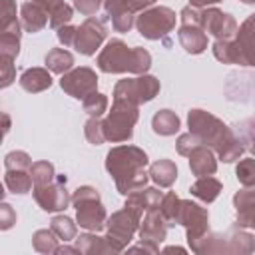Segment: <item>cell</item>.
Here are the masks:
<instances>
[{"mask_svg": "<svg viewBox=\"0 0 255 255\" xmlns=\"http://www.w3.org/2000/svg\"><path fill=\"white\" fill-rule=\"evenodd\" d=\"M2 120H4V135H6L8 129H10V116L4 112V114H2Z\"/></svg>", "mask_w": 255, "mask_h": 255, "instance_id": "cell-50", "label": "cell"}, {"mask_svg": "<svg viewBox=\"0 0 255 255\" xmlns=\"http://www.w3.org/2000/svg\"><path fill=\"white\" fill-rule=\"evenodd\" d=\"M197 145H201V139L195 135V133H191V131H187V133H181L179 137H177V141H175V147H177V153L179 155H189Z\"/></svg>", "mask_w": 255, "mask_h": 255, "instance_id": "cell-40", "label": "cell"}, {"mask_svg": "<svg viewBox=\"0 0 255 255\" xmlns=\"http://www.w3.org/2000/svg\"><path fill=\"white\" fill-rule=\"evenodd\" d=\"M76 30H78V26H72V24H64V26H60V28H58V40H60L66 48H74Z\"/></svg>", "mask_w": 255, "mask_h": 255, "instance_id": "cell-45", "label": "cell"}, {"mask_svg": "<svg viewBox=\"0 0 255 255\" xmlns=\"http://www.w3.org/2000/svg\"><path fill=\"white\" fill-rule=\"evenodd\" d=\"M239 131H241V141L247 143L245 147L255 155V118H249L245 122L239 124Z\"/></svg>", "mask_w": 255, "mask_h": 255, "instance_id": "cell-41", "label": "cell"}, {"mask_svg": "<svg viewBox=\"0 0 255 255\" xmlns=\"http://www.w3.org/2000/svg\"><path fill=\"white\" fill-rule=\"evenodd\" d=\"M20 28H22V24L14 22V24L0 30V56L12 58V60L18 58V54H20V34H22Z\"/></svg>", "mask_w": 255, "mask_h": 255, "instance_id": "cell-25", "label": "cell"}, {"mask_svg": "<svg viewBox=\"0 0 255 255\" xmlns=\"http://www.w3.org/2000/svg\"><path fill=\"white\" fill-rule=\"evenodd\" d=\"M167 227L169 225H167L161 209L159 207H153V209H147L145 215L141 217V223H139L137 233H139V239L141 241H149V243L159 245L165 239V235H167Z\"/></svg>", "mask_w": 255, "mask_h": 255, "instance_id": "cell-17", "label": "cell"}, {"mask_svg": "<svg viewBox=\"0 0 255 255\" xmlns=\"http://www.w3.org/2000/svg\"><path fill=\"white\" fill-rule=\"evenodd\" d=\"M58 241L60 237L52 231V229H38L32 237V245L38 253H44V255H52V253H58Z\"/></svg>", "mask_w": 255, "mask_h": 255, "instance_id": "cell-32", "label": "cell"}, {"mask_svg": "<svg viewBox=\"0 0 255 255\" xmlns=\"http://www.w3.org/2000/svg\"><path fill=\"white\" fill-rule=\"evenodd\" d=\"M40 6L46 8L48 16H50V26L52 28H60L64 24H70L72 16H74V8L70 4H66L64 0H34Z\"/></svg>", "mask_w": 255, "mask_h": 255, "instance_id": "cell-24", "label": "cell"}, {"mask_svg": "<svg viewBox=\"0 0 255 255\" xmlns=\"http://www.w3.org/2000/svg\"><path fill=\"white\" fill-rule=\"evenodd\" d=\"M155 0H104V10L112 20L116 32H129L135 24V12L153 6Z\"/></svg>", "mask_w": 255, "mask_h": 255, "instance_id": "cell-10", "label": "cell"}, {"mask_svg": "<svg viewBox=\"0 0 255 255\" xmlns=\"http://www.w3.org/2000/svg\"><path fill=\"white\" fill-rule=\"evenodd\" d=\"M151 54L143 48H129L122 40H110L98 56V68L106 74H145Z\"/></svg>", "mask_w": 255, "mask_h": 255, "instance_id": "cell-3", "label": "cell"}, {"mask_svg": "<svg viewBox=\"0 0 255 255\" xmlns=\"http://www.w3.org/2000/svg\"><path fill=\"white\" fill-rule=\"evenodd\" d=\"M241 2H245V4H255V0H241Z\"/></svg>", "mask_w": 255, "mask_h": 255, "instance_id": "cell-52", "label": "cell"}, {"mask_svg": "<svg viewBox=\"0 0 255 255\" xmlns=\"http://www.w3.org/2000/svg\"><path fill=\"white\" fill-rule=\"evenodd\" d=\"M76 247L80 249V253L84 255H100V253H114L108 237H100L96 235V231L92 233H86V235H80L76 239Z\"/></svg>", "mask_w": 255, "mask_h": 255, "instance_id": "cell-28", "label": "cell"}, {"mask_svg": "<svg viewBox=\"0 0 255 255\" xmlns=\"http://www.w3.org/2000/svg\"><path fill=\"white\" fill-rule=\"evenodd\" d=\"M179 201H181V199H179V197H177L173 191H167V193H163V197H161L159 209H161V213H163V217H165V221H167V225H169V227L177 225Z\"/></svg>", "mask_w": 255, "mask_h": 255, "instance_id": "cell-36", "label": "cell"}, {"mask_svg": "<svg viewBox=\"0 0 255 255\" xmlns=\"http://www.w3.org/2000/svg\"><path fill=\"white\" fill-rule=\"evenodd\" d=\"M223 235H225V253L247 255V253L255 251V237L249 231H245L243 227H231Z\"/></svg>", "mask_w": 255, "mask_h": 255, "instance_id": "cell-22", "label": "cell"}, {"mask_svg": "<svg viewBox=\"0 0 255 255\" xmlns=\"http://www.w3.org/2000/svg\"><path fill=\"white\" fill-rule=\"evenodd\" d=\"M18 82L26 92L38 94V92H44L52 86V76H50L48 68H28L22 72Z\"/></svg>", "mask_w": 255, "mask_h": 255, "instance_id": "cell-23", "label": "cell"}, {"mask_svg": "<svg viewBox=\"0 0 255 255\" xmlns=\"http://www.w3.org/2000/svg\"><path fill=\"white\" fill-rule=\"evenodd\" d=\"M66 175H56V179L48 185H34L32 193L40 209L44 211H64L72 203V195L66 189Z\"/></svg>", "mask_w": 255, "mask_h": 255, "instance_id": "cell-12", "label": "cell"}, {"mask_svg": "<svg viewBox=\"0 0 255 255\" xmlns=\"http://www.w3.org/2000/svg\"><path fill=\"white\" fill-rule=\"evenodd\" d=\"M20 24L26 32L34 34V32H40L46 24H50V16H48L44 6L30 0V2H24L20 6Z\"/></svg>", "mask_w": 255, "mask_h": 255, "instance_id": "cell-19", "label": "cell"}, {"mask_svg": "<svg viewBox=\"0 0 255 255\" xmlns=\"http://www.w3.org/2000/svg\"><path fill=\"white\" fill-rule=\"evenodd\" d=\"M126 203L124 207L141 223V217L145 215L147 209H153V207H159L161 203V197L163 193L155 187H141V189H135L131 191L129 195H126Z\"/></svg>", "mask_w": 255, "mask_h": 255, "instance_id": "cell-16", "label": "cell"}, {"mask_svg": "<svg viewBox=\"0 0 255 255\" xmlns=\"http://www.w3.org/2000/svg\"><path fill=\"white\" fill-rule=\"evenodd\" d=\"M213 56L221 64H239L255 68V14H249L237 28L233 40H215Z\"/></svg>", "mask_w": 255, "mask_h": 255, "instance_id": "cell-4", "label": "cell"}, {"mask_svg": "<svg viewBox=\"0 0 255 255\" xmlns=\"http://www.w3.org/2000/svg\"><path fill=\"white\" fill-rule=\"evenodd\" d=\"M235 175L243 187H255V159L253 157L241 159L235 167Z\"/></svg>", "mask_w": 255, "mask_h": 255, "instance_id": "cell-37", "label": "cell"}, {"mask_svg": "<svg viewBox=\"0 0 255 255\" xmlns=\"http://www.w3.org/2000/svg\"><path fill=\"white\" fill-rule=\"evenodd\" d=\"M32 159L26 151H10L4 157V167L6 169H30Z\"/></svg>", "mask_w": 255, "mask_h": 255, "instance_id": "cell-39", "label": "cell"}, {"mask_svg": "<svg viewBox=\"0 0 255 255\" xmlns=\"http://www.w3.org/2000/svg\"><path fill=\"white\" fill-rule=\"evenodd\" d=\"M60 86H62V90L68 96H72L76 100H84L92 92H96V88H98V76H96V72L92 68H86V66L74 68V70L62 74Z\"/></svg>", "mask_w": 255, "mask_h": 255, "instance_id": "cell-13", "label": "cell"}, {"mask_svg": "<svg viewBox=\"0 0 255 255\" xmlns=\"http://www.w3.org/2000/svg\"><path fill=\"white\" fill-rule=\"evenodd\" d=\"M233 205L237 211V225L245 229H255V187H245L233 195Z\"/></svg>", "mask_w": 255, "mask_h": 255, "instance_id": "cell-18", "label": "cell"}, {"mask_svg": "<svg viewBox=\"0 0 255 255\" xmlns=\"http://www.w3.org/2000/svg\"><path fill=\"white\" fill-rule=\"evenodd\" d=\"M106 229H108L106 237H108L114 253H122L124 249H128V245L131 243L135 231L139 229V221L124 207V209L112 213V217H108Z\"/></svg>", "mask_w": 255, "mask_h": 255, "instance_id": "cell-9", "label": "cell"}, {"mask_svg": "<svg viewBox=\"0 0 255 255\" xmlns=\"http://www.w3.org/2000/svg\"><path fill=\"white\" fill-rule=\"evenodd\" d=\"M159 92V80L147 74H141L137 78H126L120 80L114 88V100L131 102L135 106L143 102H151Z\"/></svg>", "mask_w": 255, "mask_h": 255, "instance_id": "cell-8", "label": "cell"}, {"mask_svg": "<svg viewBox=\"0 0 255 255\" xmlns=\"http://www.w3.org/2000/svg\"><path fill=\"white\" fill-rule=\"evenodd\" d=\"M74 66V56L64 48H52L46 54V68L52 74H66Z\"/></svg>", "mask_w": 255, "mask_h": 255, "instance_id": "cell-30", "label": "cell"}, {"mask_svg": "<svg viewBox=\"0 0 255 255\" xmlns=\"http://www.w3.org/2000/svg\"><path fill=\"white\" fill-rule=\"evenodd\" d=\"M106 36H108V30H106L104 20H98V18H92L90 16L82 26H78L74 48L80 54H84V56H92L104 44Z\"/></svg>", "mask_w": 255, "mask_h": 255, "instance_id": "cell-14", "label": "cell"}, {"mask_svg": "<svg viewBox=\"0 0 255 255\" xmlns=\"http://www.w3.org/2000/svg\"><path fill=\"white\" fill-rule=\"evenodd\" d=\"M72 205L76 207V221L80 227L88 231H102L108 221L106 207L100 201L98 189L90 185H82L72 195Z\"/></svg>", "mask_w": 255, "mask_h": 255, "instance_id": "cell-5", "label": "cell"}, {"mask_svg": "<svg viewBox=\"0 0 255 255\" xmlns=\"http://www.w3.org/2000/svg\"><path fill=\"white\" fill-rule=\"evenodd\" d=\"M147 163V153L137 145H118L106 155V169L114 177L122 195H129L131 191L145 187L149 179V171L145 169Z\"/></svg>", "mask_w": 255, "mask_h": 255, "instance_id": "cell-2", "label": "cell"}, {"mask_svg": "<svg viewBox=\"0 0 255 255\" xmlns=\"http://www.w3.org/2000/svg\"><path fill=\"white\" fill-rule=\"evenodd\" d=\"M137 32L147 40H165V36L175 28V12L167 6H153L135 18Z\"/></svg>", "mask_w": 255, "mask_h": 255, "instance_id": "cell-7", "label": "cell"}, {"mask_svg": "<svg viewBox=\"0 0 255 255\" xmlns=\"http://www.w3.org/2000/svg\"><path fill=\"white\" fill-rule=\"evenodd\" d=\"M187 126L189 131L195 133L203 145L211 147L217 153V157L225 163L239 159L245 151L243 141L233 133V129L205 110H189Z\"/></svg>", "mask_w": 255, "mask_h": 255, "instance_id": "cell-1", "label": "cell"}, {"mask_svg": "<svg viewBox=\"0 0 255 255\" xmlns=\"http://www.w3.org/2000/svg\"><path fill=\"white\" fill-rule=\"evenodd\" d=\"M14 60L12 58H6V56H0V86L2 88H8L14 80H16V70H14Z\"/></svg>", "mask_w": 255, "mask_h": 255, "instance_id": "cell-43", "label": "cell"}, {"mask_svg": "<svg viewBox=\"0 0 255 255\" xmlns=\"http://www.w3.org/2000/svg\"><path fill=\"white\" fill-rule=\"evenodd\" d=\"M171 251H177V253H185V249H181V247H165V249H163V253H171Z\"/></svg>", "mask_w": 255, "mask_h": 255, "instance_id": "cell-51", "label": "cell"}, {"mask_svg": "<svg viewBox=\"0 0 255 255\" xmlns=\"http://www.w3.org/2000/svg\"><path fill=\"white\" fill-rule=\"evenodd\" d=\"M32 175L30 169H6L4 173V185L12 193H28L32 191Z\"/></svg>", "mask_w": 255, "mask_h": 255, "instance_id": "cell-29", "label": "cell"}, {"mask_svg": "<svg viewBox=\"0 0 255 255\" xmlns=\"http://www.w3.org/2000/svg\"><path fill=\"white\" fill-rule=\"evenodd\" d=\"M30 175L34 185H48L56 179V171L50 161H34L30 165Z\"/></svg>", "mask_w": 255, "mask_h": 255, "instance_id": "cell-34", "label": "cell"}, {"mask_svg": "<svg viewBox=\"0 0 255 255\" xmlns=\"http://www.w3.org/2000/svg\"><path fill=\"white\" fill-rule=\"evenodd\" d=\"M128 251H147V253H157V245L155 243H149V241H139L137 245L133 247H128Z\"/></svg>", "mask_w": 255, "mask_h": 255, "instance_id": "cell-47", "label": "cell"}, {"mask_svg": "<svg viewBox=\"0 0 255 255\" xmlns=\"http://www.w3.org/2000/svg\"><path fill=\"white\" fill-rule=\"evenodd\" d=\"M62 253H80V249L74 245V247H70V245H60L58 247V255H62Z\"/></svg>", "mask_w": 255, "mask_h": 255, "instance_id": "cell-49", "label": "cell"}, {"mask_svg": "<svg viewBox=\"0 0 255 255\" xmlns=\"http://www.w3.org/2000/svg\"><path fill=\"white\" fill-rule=\"evenodd\" d=\"M139 118V106L124 100H114L112 112L108 114L104 122V135L106 141H128L133 135V126Z\"/></svg>", "mask_w": 255, "mask_h": 255, "instance_id": "cell-6", "label": "cell"}, {"mask_svg": "<svg viewBox=\"0 0 255 255\" xmlns=\"http://www.w3.org/2000/svg\"><path fill=\"white\" fill-rule=\"evenodd\" d=\"M201 26L207 34L215 40H233L237 34V22L231 14H225L217 8H203L201 10Z\"/></svg>", "mask_w": 255, "mask_h": 255, "instance_id": "cell-15", "label": "cell"}, {"mask_svg": "<svg viewBox=\"0 0 255 255\" xmlns=\"http://www.w3.org/2000/svg\"><path fill=\"white\" fill-rule=\"evenodd\" d=\"M189 2V6H193V8H207V6H211V4H215V2H219V0H187Z\"/></svg>", "mask_w": 255, "mask_h": 255, "instance_id": "cell-48", "label": "cell"}, {"mask_svg": "<svg viewBox=\"0 0 255 255\" xmlns=\"http://www.w3.org/2000/svg\"><path fill=\"white\" fill-rule=\"evenodd\" d=\"M177 38L183 50L189 54H201L207 48V34L201 24H181Z\"/></svg>", "mask_w": 255, "mask_h": 255, "instance_id": "cell-20", "label": "cell"}, {"mask_svg": "<svg viewBox=\"0 0 255 255\" xmlns=\"http://www.w3.org/2000/svg\"><path fill=\"white\" fill-rule=\"evenodd\" d=\"M82 108L90 118H102L108 110V98L100 92H92L88 98L82 100Z\"/></svg>", "mask_w": 255, "mask_h": 255, "instance_id": "cell-35", "label": "cell"}, {"mask_svg": "<svg viewBox=\"0 0 255 255\" xmlns=\"http://www.w3.org/2000/svg\"><path fill=\"white\" fill-rule=\"evenodd\" d=\"M14 223H16V211L4 201V203L0 205V229L6 231V229H10Z\"/></svg>", "mask_w": 255, "mask_h": 255, "instance_id": "cell-46", "label": "cell"}, {"mask_svg": "<svg viewBox=\"0 0 255 255\" xmlns=\"http://www.w3.org/2000/svg\"><path fill=\"white\" fill-rule=\"evenodd\" d=\"M18 22L16 20V2L14 0H0V30Z\"/></svg>", "mask_w": 255, "mask_h": 255, "instance_id": "cell-42", "label": "cell"}, {"mask_svg": "<svg viewBox=\"0 0 255 255\" xmlns=\"http://www.w3.org/2000/svg\"><path fill=\"white\" fill-rule=\"evenodd\" d=\"M221 189H223L221 181H219V179H215V177H211V175L197 177V181L189 187L191 195H193V197H197V199H199V201H203V203H211V201H215V199L219 197Z\"/></svg>", "mask_w": 255, "mask_h": 255, "instance_id": "cell-26", "label": "cell"}, {"mask_svg": "<svg viewBox=\"0 0 255 255\" xmlns=\"http://www.w3.org/2000/svg\"><path fill=\"white\" fill-rule=\"evenodd\" d=\"M84 133H86V139L94 145H102L106 141V135H104V122L100 118H90L84 126Z\"/></svg>", "mask_w": 255, "mask_h": 255, "instance_id": "cell-38", "label": "cell"}, {"mask_svg": "<svg viewBox=\"0 0 255 255\" xmlns=\"http://www.w3.org/2000/svg\"><path fill=\"white\" fill-rule=\"evenodd\" d=\"M50 229L60 237V241H76V223L66 215H56L50 223Z\"/></svg>", "mask_w": 255, "mask_h": 255, "instance_id": "cell-33", "label": "cell"}, {"mask_svg": "<svg viewBox=\"0 0 255 255\" xmlns=\"http://www.w3.org/2000/svg\"><path fill=\"white\" fill-rule=\"evenodd\" d=\"M177 225L185 227L187 243L191 247L209 231V213L205 207H201L189 199H181L179 213H177Z\"/></svg>", "mask_w": 255, "mask_h": 255, "instance_id": "cell-11", "label": "cell"}, {"mask_svg": "<svg viewBox=\"0 0 255 255\" xmlns=\"http://www.w3.org/2000/svg\"><path fill=\"white\" fill-rule=\"evenodd\" d=\"M102 4L104 0H74V8L84 16H94Z\"/></svg>", "mask_w": 255, "mask_h": 255, "instance_id": "cell-44", "label": "cell"}, {"mask_svg": "<svg viewBox=\"0 0 255 255\" xmlns=\"http://www.w3.org/2000/svg\"><path fill=\"white\" fill-rule=\"evenodd\" d=\"M151 128L159 135H173L179 129V118L171 110H159L151 118Z\"/></svg>", "mask_w": 255, "mask_h": 255, "instance_id": "cell-31", "label": "cell"}, {"mask_svg": "<svg viewBox=\"0 0 255 255\" xmlns=\"http://www.w3.org/2000/svg\"><path fill=\"white\" fill-rule=\"evenodd\" d=\"M189 167L191 173L195 177H203V175H213L217 171V159H215V151L207 145H197L189 155Z\"/></svg>", "mask_w": 255, "mask_h": 255, "instance_id": "cell-21", "label": "cell"}, {"mask_svg": "<svg viewBox=\"0 0 255 255\" xmlns=\"http://www.w3.org/2000/svg\"><path fill=\"white\" fill-rule=\"evenodd\" d=\"M149 177L159 187H171L177 179V167L171 159H157L149 165Z\"/></svg>", "mask_w": 255, "mask_h": 255, "instance_id": "cell-27", "label": "cell"}]
</instances>
